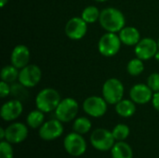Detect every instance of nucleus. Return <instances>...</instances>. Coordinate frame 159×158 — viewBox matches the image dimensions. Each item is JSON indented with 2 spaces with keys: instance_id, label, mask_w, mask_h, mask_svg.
Returning a JSON list of instances; mask_svg holds the SVG:
<instances>
[{
  "instance_id": "obj_30",
  "label": "nucleus",
  "mask_w": 159,
  "mask_h": 158,
  "mask_svg": "<svg viewBox=\"0 0 159 158\" xmlns=\"http://www.w3.org/2000/svg\"><path fill=\"white\" fill-rule=\"evenodd\" d=\"M152 104H153V107L157 112H159V91L154 93V96L152 99Z\"/></svg>"
},
{
  "instance_id": "obj_17",
  "label": "nucleus",
  "mask_w": 159,
  "mask_h": 158,
  "mask_svg": "<svg viewBox=\"0 0 159 158\" xmlns=\"http://www.w3.org/2000/svg\"><path fill=\"white\" fill-rule=\"evenodd\" d=\"M119 38L122 44L129 47L136 46L142 39L139 30L133 26H125L119 32Z\"/></svg>"
},
{
  "instance_id": "obj_27",
  "label": "nucleus",
  "mask_w": 159,
  "mask_h": 158,
  "mask_svg": "<svg viewBox=\"0 0 159 158\" xmlns=\"http://www.w3.org/2000/svg\"><path fill=\"white\" fill-rule=\"evenodd\" d=\"M0 158H14V149L10 142L7 141H1Z\"/></svg>"
},
{
  "instance_id": "obj_32",
  "label": "nucleus",
  "mask_w": 159,
  "mask_h": 158,
  "mask_svg": "<svg viewBox=\"0 0 159 158\" xmlns=\"http://www.w3.org/2000/svg\"><path fill=\"white\" fill-rule=\"evenodd\" d=\"M7 3H8V0H0V7L3 8Z\"/></svg>"
},
{
  "instance_id": "obj_14",
  "label": "nucleus",
  "mask_w": 159,
  "mask_h": 158,
  "mask_svg": "<svg viewBox=\"0 0 159 158\" xmlns=\"http://www.w3.org/2000/svg\"><path fill=\"white\" fill-rule=\"evenodd\" d=\"M23 112V105L20 100L12 99L6 102L0 110L1 118L6 122H12L18 119Z\"/></svg>"
},
{
  "instance_id": "obj_33",
  "label": "nucleus",
  "mask_w": 159,
  "mask_h": 158,
  "mask_svg": "<svg viewBox=\"0 0 159 158\" xmlns=\"http://www.w3.org/2000/svg\"><path fill=\"white\" fill-rule=\"evenodd\" d=\"M155 58H156V59H157V61H159V50H158V51H157V53L156 54V56H155Z\"/></svg>"
},
{
  "instance_id": "obj_13",
  "label": "nucleus",
  "mask_w": 159,
  "mask_h": 158,
  "mask_svg": "<svg viewBox=\"0 0 159 158\" xmlns=\"http://www.w3.org/2000/svg\"><path fill=\"white\" fill-rule=\"evenodd\" d=\"M64 32L71 40H80L88 32V23L81 17H74L65 24Z\"/></svg>"
},
{
  "instance_id": "obj_25",
  "label": "nucleus",
  "mask_w": 159,
  "mask_h": 158,
  "mask_svg": "<svg viewBox=\"0 0 159 158\" xmlns=\"http://www.w3.org/2000/svg\"><path fill=\"white\" fill-rule=\"evenodd\" d=\"M113 136L116 142L126 141L130 134V129L126 124H117L114 127L112 130Z\"/></svg>"
},
{
  "instance_id": "obj_15",
  "label": "nucleus",
  "mask_w": 159,
  "mask_h": 158,
  "mask_svg": "<svg viewBox=\"0 0 159 158\" xmlns=\"http://www.w3.org/2000/svg\"><path fill=\"white\" fill-rule=\"evenodd\" d=\"M154 91L147 84H136L129 90V98L136 104H146L152 102Z\"/></svg>"
},
{
  "instance_id": "obj_18",
  "label": "nucleus",
  "mask_w": 159,
  "mask_h": 158,
  "mask_svg": "<svg viewBox=\"0 0 159 158\" xmlns=\"http://www.w3.org/2000/svg\"><path fill=\"white\" fill-rule=\"evenodd\" d=\"M111 156L112 158H133V150L125 141L116 142L111 149Z\"/></svg>"
},
{
  "instance_id": "obj_35",
  "label": "nucleus",
  "mask_w": 159,
  "mask_h": 158,
  "mask_svg": "<svg viewBox=\"0 0 159 158\" xmlns=\"http://www.w3.org/2000/svg\"><path fill=\"white\" fill-rule=\"evenodd\" d=\"M157 43H158V47H159V38H158V41H157Z\"/></svg>"
},
{
  "instance_id": "obj_11",
  "label": "nucleus",
  "mask_w": 159,
  "mask_h": 158,
  "mask_svg": "<svg viewBox=\"0 0 159 158\" xmlns=\"http://www.w3.org/2000/svg\"><path fill=\"white\" fill-rule=\"evenodd\" d=\"M28 126L21 122H13L6 128V139L11 144H19L24 142L29 134Z\"/></svg>"
},
{
  "instance_id": "obj_2",
  "label": "nucleus",
  "mask_w": 159,
  "mask_h": 158,
  "mask_svg": "<svg viewBox=\"0 0 159 158\" xmlns=\"http://www.w3.org/2000/svg\"><path fill=\"white\" fill-rule=\"evenodd\" d=\"M61 101V98L58 90L52 88H47L37 93L35 97V106L36 109L45 114L51 113L56 110Z\"/></svg>"
},
{
  "instance_id": "obj_21",
  "label": "nucleus",
  "mask_w": 159,
  "mask_h": 158,
  "mask_svg": "<svg viewBox=\"0 0 159 158\" xmlns=\"http://www.w3.org/2000/svg\"><path fill=\"white\" fill-rule=\"evenodd\" d=\"M92 124L91 121L85 116H80V117H76L74 120L73 123V131L79 133L81 135H85L87 133H89L91 129Z\"/></svg>"
},
{
  "instance_id": "obj_24",
  "label": "nucleus",
  "mask_w": 159,
  "mask_h": 158,
  "mask_svg": "<svg viewBox=\"0 0 159 158\" xmlns=\"http://www.w3.org/2000/svg\"><path fill=\"white\" fill-rule=\"evenodd\" d=\"M127 71L132 76H138L144 71L143 61L139 58L131 59L127 64Z\"/></svg>"
},
{
  "instance_id": "obj_6",
  "label": "nucleus",
  "mask_w": 159,
  "mask_h": 158,
  "mask_svg": "<svg viewBox=\"0 0 159 158\" xmlns=\"http://www.w3.org/2000/svg\"><path fill=\"white\" fill-rule=\"evenodd\" d=\"M87 147V142L83 135L75 131L67 134L63 139V148L65 152L71 156H82L86 153Z\"/></svg>"
},
{
  "instance_id": "obj_1",
  "label": "nucleus",
  "mask_w": 159,
  "mask_h": 158,
  "mask_svg": "<svg viewBox=\"0 0 159 158\" xmlns=\"http://www.w3.org/2000/svg\"><path fill=\"white\" fill-rule=\"evenodd\" d=\"M99 21L106 32L116 34L125 27L126 19L119 9L110 7L101 11Z\"/></svg>"
},
{
  "instance_id": "obj_5",
  "label": "nucleus",
  "mask_w": 159,
  "mask_h": 158,
  "mask_svg": "<svg viewBox=\"0 0 159 158\" xmlns=\"http://www.w3.org/2000/svg\"><path fill=\"white\" fill-rule=\"evenodd\" d=\"M79 111L78 102L73 98L61 99V102L57 106L55 112V117L62 123H69L76 118Z\"/></svg>"
},
{
  "instance_id": "obj_28",
  "label": "nucleus",
  "mask_w": 159,
  "mask_h": 158,
  "mask_svg": "<svg viewBox=\"0 0 159 158\" xmlns=\"http://www.w3.org/2000/svg\"><path fill=\"white\" fill-rule=\"evenodd\" d=\"M147 85L148 87L155 92L159 91V74L153 73L147 78Z\"/></svg>"
},
{
  "instance_id": "obj_8",
  "label": "nucleus",
  "mask_w": 159,
  "mask_h": 158,
  "mask_svg": "<svg viewBox=\"0 0 159 158\" xmlns=\"http://www.w3.org/2000/svg\"><path fill=\"white\" fill-rule=\"evenodd\" d=\"M64 129L62 122L56 117L45 121V123L38 129V135L40 139L46 142H51L59 139L63 134Z\"/></svg>"
},
{
  "instance_id": "obj_19",
  "label": "nucleus",
  "mask_w": 159,
  "mask_h": 158,
  "mask_svg": "<svg viewBox=\"0 0 159 158\" xmlns=\"http://www.w3.org/2000/svg\"><path fill=\"white\" fill-rule=\"evenodd\" d=\"M116 112L124 118H129L136 113V103L132 100H121L116 104Z\"/></svg>"
},
{
  "instance_id": "obj_22",
  "label": "nucleus",
  "mask_w": 159,
  "mask_h": 158,
  "mask_svg": "<svg viewBox=\"0 0 159 158\" xmlns=\"http://www.w3.org/2000/svg\"><path fill=\"white\" fill-rule=\"evenodd\" d=\"M19 73L20 70L18 68H16L15 66L11 65H6L2 68L1 70V80L5 81L8 84H13L15 83L16 80H18L19 78Z\"/></svg>"
},
{
  "instance_id": "obj_31",
  "label": "nucleus",
  "mask_w": 159,
  "mask_h": 158,
  "mask_svg": "<svg viewBox=\"0 0 159 158\" xmlns=\"http://www.w3.org/2000/svg\"><path fill=\"white\" fill-rule=\"evenodd\" d=\"M6 139V129L1 128L0 129V140L4 141Z\"/></svg>"
},
{
  "instance_id": "obj_26",
  "label": "nucleus",
  "mask_w": 159,
  "mask_h": 158,
  "mask_svg": "<svg viewBox=\"0 0 159 158\" xmlns=\"http://www.w3.org/2000/svg\"><path fill=\"white\" fill-rule=\"evenodd\" d=\"M27 88H25L24 86H22L20 83H18V84H13L11 86V92H10V95H12L13 97H15L14 99H17V100H20V102L24 99L27 98L28 96V92L27 90L25 89Z\"/></svg>"
},
{
  "instance_id": "obj_10",
  "label": "nucleus",
  "mask_w": 159,
  "mask_h": 158,
  "mask_svg": "<svg viewBox=\"0 0 159 158\" xmlns=\"http://www.w3.org/2000/svg\"><path fill=\"white\" fill-rule=\"evenodd\" d=\"M42 78V71L35 64H28L21 68L19 73L18 81L27 88L37 86Z\"/></svg>"
},
{
  "instance_id": "obj_7",
  "label": "nucleus",
  "mask_w": 159,
  "mask_h": 158,
  "mask_svg": "<svg viewBox=\"0 0 159 158\" xmlns=\"http://www.w3.org/2000/svg\"><path fill=\"white\" fill-rule=\"evenodd\" d=\"M121 44L122 42L119 38V35H117L116 33L106 32L99 40L98 49L102 56L113 57L119 52Z\"/></svg>"
},
{
  "instance_id": "obj_20",
  "label": "nucleus",
  "mask_w": 159,
  "mask_h": 158,
  "mask_svg": "<svg viewBox=\"0 0 159 158\" xmlns=\"http://www.w3.org/2000/svg\"><path fill=\"white\" fill-rule=\"evenodd\" d=\"M44 123H45V113H43L38 109L30 112L26 117V125L33 129H39Z\"/></svg>"
},
{
  "instance_id": "obj_29",
  "label": "nucleus",
  "mask_w": 159,
  "mask_h": 158,
  "mask_svg": "<svg viewBox=\"0 0 159 158\" xmlns=\"http://www.w3.org/2000/svg\"><path fill=\"white\" fill-rule=\"evenodd\" d=\"M11 92V87L9 86L8 83L5 82V81H2L0 82V97L2 99L7 97Z\"/></svg>"
},
{
  "instance_id": "obj_23",
  "label": "nucleus",
  "mask_w": 159,
  "mask_h": 158,
  "mask_svg": "<svg viewBox=\"0 0 159 158\" xmlns=\"http://www.w3.org/2000/svg\"><path fill=\"white\" fill-rule=\"evenodd\" d=\"M101 15V11L95 7V6H88L86 7L82 13H81V18L89 24L94 23L97 20H99Z\"/></svg>"
},
{
  "instance_id": "obj_3",
  "label": "nucleus",
  "mask_w": 159,
  "mask_h": 158,
  "mask_svg": "<svg viewBox=\"0 0 159 158\" xmlns=\"http://www.w3.org/2000/svg\"><path fill=\"white\" fill-rule=\"evenodd\" d=\"M89 142L95 150L100 152H108L111 151L116 141L115 140L111 130L100 128L91 132Z\"/></svg>"
},
{
  "instance_id": "obj_34",
  "label": "nucleus",
  "mask_w": 159,
  "mask_h": 158,
  "mask_svg": "<svg viewBox=\"0 0 159 158\" xmlns=\"http://www.w3.org/2000/svg\"><path fill=\"white\" fill-rule=\"evenodd\" d=\"M95 1L100 2V3H102V2H106V1H108V0H95Z\"/></svg>"
},
{
  "instance_id": "obj_12",
  "label": "nucleus",
  "mask_w": 159,
  "mask_h": 158,
  "mask_svg": "<svg viewBox=\"0 0 159 158\" xmlns=\"http://www.w3.org/2000/svg\"><path fill=\"white\" fill-rule=\"evenodd\" d=\"M158 50V43L151 37L142 38L135 46L134 49L136 57L143 61H147L154 58Z\"/></svg>"
},
{
  "instance_id": "obj_9",
  "label": "nucleus",
  "mask_w": 159,
  "mask_h": 158,
  "mask_svg": "<svg viewBox=\"0 0 159 158\" xmlns=\"http://www.w3.org/2000/svg\"><path fill=\"white\" fill-rule=\"evenodd\" d=\"M83 110L84 112L94 118H99L103 116L108 108L107 102L103 99V97L100 96H90L88 97L83 102Z\"/></svg>"
},
{
  "instance_id": "obj_16",
  "label": "nucleus",
  "mask_w": 159,
  "mask_h": 158,
  "mask_svg": "<svg viewBox=\"0 0 159 158\" xmlns=\"http://www.w3.org/2000/svg\"><path fill=\"white\" fill-rule=\"evenodd\" d=\"M30 57V49L24 45H18L13 48L11 52L10 61L13 66L20 70L29 64Z\"/></svg>"
},
{
  "instance_id": "obj_4",
  "label": "nucleus",
  "mask_w": 159,
  "mask_h": 158,
  "mask_svg": "<svg viewBox=\"0 0 159 158\" xmlns=\"http://www.w3.org/2000/svg\"><path fill=\"white\" fill-rule=\"evenodd\" d=\"M102 97L108 104L116 105L121 100H123L125 88L123 83L117 78L107 79L102 89Z\"/></svg>"
}]
</instances>
